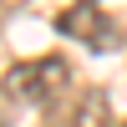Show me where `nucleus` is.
Segmentation results:
<instances>
[{
	"instance_id": "nucleus-3",
	"label": "nucleus",
	"mask_w": 127,
	"mask_h": 127,
	"mask_svg": "<svg viewBox=\"0 0 127 127\" xmlns=\"http://www.w3.org/2000/svg\"><path fill=\"white\" fill-rule=\"evenodd\" d=\"M97 122H107V97H102V92H87V97H81V117L71 127H97Z\"/></svg>"
},
{
	"instance_id": "nucleus-4",
	"label": "nucleus",
	"mask_w": 127,
	"mask_h": 127,
	"mask_svg": "<svg viewBox=\"0 0 127 127\" xmlns=\"http://www.w3.org/2000/svg\"><path fill=\"white\" fill-rule=\"evenodd\" d=\"M122 127H127V122H122Z\"/></svg>"
},
{
	"instance_id": "nucleus-1",
	"label": "nucleus",
	"mask_w": 127,
	"mask_h": 127,
	"mask_svg": "<svg viewBox=\"0 0 127 127\" xmlns=\"http://www.w3.org/2000/svg\"><path fill=\"white\" fill-rule=\"evenodd\" d=\"M66 81H71V66H66L61 56H41V61H31V66L10 71V92H20V97H26V102H36V107L61 102Z\"/></svg>"
},
{
	"instance_id": "nucleus-2",
	"label": "nucleus",
	"mask_w": 127,
	"mask_h": 127,
	"mask_svg": "<svg viewBox=\"0 0 127 127\" xmlns=\"http://www.w3.org/2000/svg\"><path fill=\"white\" fill-rule=\"evenodd\" d=\"M56 31H61V36H71V41H81V46H92V51H117V46H122L117 20L102 15L92 0H81V5L66 10V15H56Z\"/></svg>"
}]
</instances>
